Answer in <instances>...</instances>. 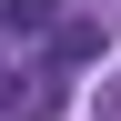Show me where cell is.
Masks as SVG:
<instances>
[{
    "instance_id": "1",
    "label": "cell",
    "mask_w": 121,
    "mask_h": 121,
    "mask_svg": "<svg viewBox=\"0 0 121 121\" xmlns=\"http://www.w3.org/2000/svg\"><path fill=\"white\" fill-rule=\"evenodd\" d=\"M60 30V0H0V51H30Z\"/></svg>"
},
{
    "instance_id": "2",
    "label": "cell",
    "mask_w": 121,
    "mask_h": 121,
    "mask_svg": "<svg viewBox=\"0 0 121 121\" xmlns=\"http://www.w3.org/2000/svg\"><path fill=\"white\" fill-rule=\"evenodd\" d=\"M81 60H101V20H71V10H60V30H51V71H81Z\"/></svg>"
},
{
    "instance_id": "3",
    "label": "cell",
    "mask_w": 121,
    "mask_h": 121,
    "mask_svg": "<svg viewBox=\"0 0 121 121\" xmlns=\"http://www.w3.org/2000/svg\"><path fill=\"white\" fill-rule=\"evenodd\" d=\"M51 111H60L51 81H40V91H0V121H51Z\"/></svg>"
}]
</instances>
